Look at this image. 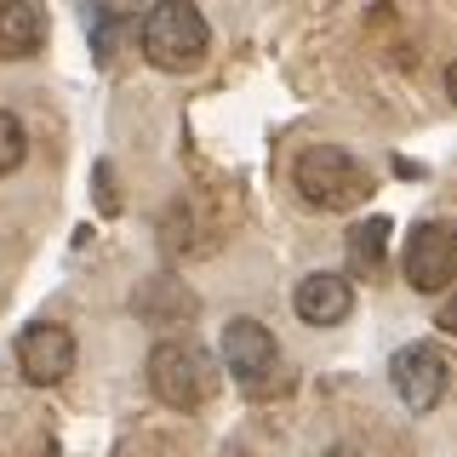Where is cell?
Returning a JSON list of instances; mask_svg holds the SVG:
<instances>
[{"instance_id": "1", "label": "cell", "mask_w": 457, "mask_h": 457, "mask_svg": "<svg viewBox=\"0 0 457 457\" xmlns=\"http://www.w3.org/2000/svg\"><path fill=\"white\" fill-rule=\"evenodd\" d=\"M292 183H297V195L320 212H349L371 195V171L354 161L349 149H337V143H309L292 166Z\"/></svg>"}, {"instance_id": "2", "label": "cell", "mask_w": 457, "mask_h": 457, "mask_svg": "<svg viewBox=\"0 0 457 457\" xmlns=\"http://www.w3.org/2000/svg\"><path fill=\"white\" fill-rule=\"evenodd\" d=\"M137 40H143V57L166 75H183V69H200V57L212 46V29L195 6L171 0V6H154L149 18L137 23Z\"/></svg>"}, {"instance_id": "3", "label": "cell", "mask_w": 457, "mask_h": 457, "mask_svg": "<svg viewBox=\"0 0 457 457\" xmlns=\"http://www.w3.org/2000/svg\"><path fill=\"white\" fill-rule=\"evenodd\" d=\"M149 389L161 395L171 411H195V406H206L212 389H218L206 349H195V343H183V337L154 343V349H149Z\"/></svg>"}, {"instance_id": "4", "label": "cell", "mask_w": 457, "mask_h": 457, "mask_svg": "<svg viewBox=\"0 0 457 457\" xmlns=\"http://www.w3.org/2000/svg\"><path fill=\"white\" fill-rule=\"evenodd\" d=\"M400 269L418 292H446L457 286V218H435L418 223L406 235V252H400Z\"/></svg>"}, {"instance_id": "5", "label": "cell", "mask_w": 457, "mask_h": 457, "mask_svg": "<svg viewBox=\"0 0 457 457\" xmlns=\"http://www.w3.org/2000/svg\"><path fill=\"white\" fill-rule=\"evenodd\" d=\"M223 366L240 378V389L263 395L269 383H275V366H280V343L269 332L263 320H252V314H240V320L223 326Z\"/></svg>"}, {"instance_id": "6", "label": "cell", "mask_w": 457, "mask_h": 457, "mask_svg": "<svg viewBox=\"0 0 457 457\" xmlns=\"http://www.w3.org/2000/svg\"><path fill=\"white\" fill-rule=\"evenodd\" d=\"M389 383H395L400 406L435 411L440 395H446V383H452V366H446V354H440L435 343H406V349H395V361H389Z\"/></svg>"}, {"instance_id": "7", "label": "cell", "mask_w": 457, "mask_h": 457, "mask_svg": "<svg viewBox=\"0 0 457 457\" xmlns=\"http://www.w3.org/2000/svg\"><path fill=\"white\" fill-rule=\"evenodd\" d=\"M18 371L35 389H52V383H63L69 371H75V332L69 326H29V332L18 337Z\"/></svg>"}, {"instance_id": "8", "label": "cell", "mask_w": 457, "mask_h": 457, "mask_svg": "<svg viewBox=\"0 0 457 457\" xmlns=\"http://www.w3.org/2000/svg\"><path fill=\"white\" fill-rule=\"evenodd\" d=\"M292 309H297V320H309V326H337V320H349V309H354V286H349V275L314 269V275L297 280Z\"/></svg>"}, {"instance_id": "9", "label": "cell", "mask_w": 457, "mask_h": 457, "mask_svg": "<svg viewBox=\"0 0 457 457\" xmlns=\"http://www.w3.org/2000/svg\"><path fill=\"white\" fill-rule=\"evenodd\" d=\"M40 46H46V12L29 0H0V63L35 57Z\"/></svg>"}, {"instance_id": "10", "label": "cell", "mask_w": 457, "mask_h": 457, "mask_svg": "<svg viewBox=\"0 0 457 457\" xmlns=\"http://www.w3.org/2000/svg\"><path fill=\"white\" fill-rule=\"evenodd\" d=\"M389 218H366L349 228V240H343V252H349V275L354 280H378L383 263H389Z\"/></svg>"}, {"instance_id": "11", "label": "cell", "mask_w": 457, "mask_h": 457, "mask_svg": "<svg viewBox=\"0 0 457 457\" xmlns=\"http://www.w3.org/2000/svg\"><path fill=\"white\" fill-rule=\"evenodd\" d=\"M23 154H29V137H23L18 114L0 109V171H18V166H23Z\"/></svg>"}, {"instance_id": "12", "label": "cell", "mask_w": 457, "mask_h": 457, "mask_svg": "<svg viewBox=\"0 0 457 457\" xmlns=\"http://www.w3.org/2000/svg\"><path fill=\"white\" fill-rule=\"evenodd\" d=\"M440 332L457 337V297H446V303H440Z\"/></svg>"}, {"instance_id": "13", "label": "cell", "mask_w": 457, "mask_h": 457, "mask_svg": "<svg viewBox=\"0 0 457 457\" xmlns=\"http://www.w3.org/2000/svg\"><path fill=\"white\" fill-rule=\"evenodd\" d=\"M446 92H452V104H457V63L446 69Z\"/></svg>"}]
</instances>
